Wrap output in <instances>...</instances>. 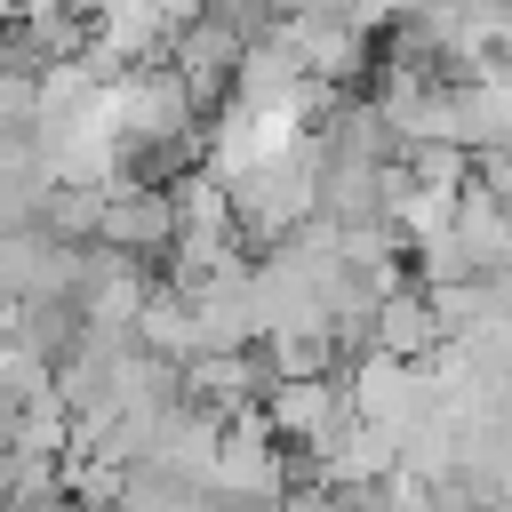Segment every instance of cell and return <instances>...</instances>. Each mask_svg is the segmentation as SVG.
Segmentation results:
<instances>
[{"mask_svg":"<svg viewBox=\"0 0 512 512\" xmlns=\"http://www.w3.org/2000/svg\"><path fill=\"white\" fill-rule=\"evenodd\" d=\"M104 248H120V256H136V264L160 256V248H176V192L112 176V184H104Z\"/></svg>","mask_w":512,"mask_h":512,"instance_id":"cell-1","label":"cell"},{"mask_svg":"<svg viewBox=\"0 0 512 512\" xmlns=\"http://www.w3.org/2000/svg\"><path fill=\"white\" fill-rule=\"evenodd\" d=\"M0 128H40V72L0 64Z\"/></svg>","mask_w":512,"mask_h":512,"instance_id":"cell-2","label":"cell"}]
</instances>
